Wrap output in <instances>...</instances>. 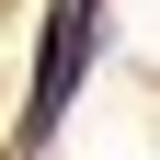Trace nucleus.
<instances>
[{
  "label": "nucleus",
  "mask_w": 160,
  "mask_h": 160,
  "mask_svg": "<svg viewBox=\"0 0 160 160\" xmlns=\"http://www.w3.org/2000/svg\"><path fill=\"white\" fill-rule=\"evenodd\" d=\"M69 80H80V0H57L46 80H34V103H23V149H46V137H57V114H69Z\"/></svg>",
  "instance_id": "f257e3e1"
}]
</instances>
